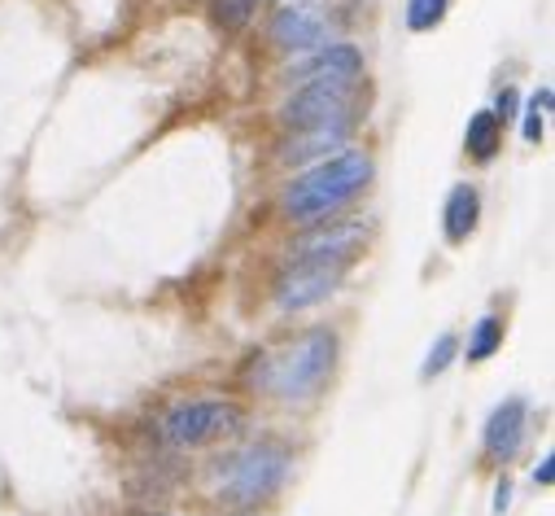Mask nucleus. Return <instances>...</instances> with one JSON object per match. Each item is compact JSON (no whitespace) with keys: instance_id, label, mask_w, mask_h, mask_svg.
<instances>
[{"instance_id":"nucleus-7","label":"nucleus","mask_w":555,"mask_h":516,"mask_svg":"<svg viewBox=\"0 0 555 516\" xmlns=\"http://www.w3.org/2000/svg\"><path fill=\"white\" fill-rule=\"evenodd\" d=\"M271 40L285 53H315L333 44V18L320 5H285L271 18Z\"/></svg>"},{"instance_id":"nucleus-19","label":"nucleus","mask_w":555,"mask_h":516,"mask_svg":"<svg viewBox=\"0 0 555 516\" xmlns=\"http://www.w3.org/2000/svg\"><path fill=\"white\" fill-rule=\"evenodd\" d=\"M551 464H555L551 455H546V460L538 464V473H533V481H538V486H551V477H555V468H551Z\"/></svg>"},{"instance_id":"nucleus-16","label":"nucleus","mask_w":555,"mask_h":516,"mask_svg":"<svg viewBox=\"0 0 555 516\" xmlns=\"http://www.w3.org/2000/svg\"><path fill=\"white\" fill-rule=\"evenodd\" d=\"M451 359H455V337L447 333V337H438V346L429 350V359H425L421 376H425V380H429V376H442V372L451 367Z\"/></svg>"},{"instance_id":"nucleus-3","label":"nucleus","mask_w":555,"mask_h":516,"mask_svg":"<svg viewBox=\"0 0 555 516\" xmlns=\"http://www.w3.org/2000/svg\"><path fill=\"white\" fill-rule=\"evenodd\" d=\"M285 473H289V451L249 447V451H241V455L219 464V490H223L228 503L254 507V503H262V499H271L275 490H281Z\"/></svg>"},{"instance_id":"nucleus-13","label":"nucleus","mask_w":555,"mask_h":516,"mask_svg":"<svg viewBox=\"0 0 555 516\" xmlns=\"http://www.w3.org/2000/svg\"><path fill=\"white\" fill-rule=\"evenodd\" d=\"M499 346H503V324H499L494 315H486V320L477 324L473 341H468V363H481V359H490Z\"/></svg>"},{"instance_id":"nucleus-6","label":"nucleus","mask_w":555,"mask_h":516,"mask_svg":"<svg viewBox=\"0 0 555 516\" xmlns=\"http://www.w3.org/2000/svg\"><path fill=\"white\" fill-rule=\"evenodd\" d=\"M346 268L350 263H333V258H298V263L275 281V302H281L285 311H307L341 285Z\"/></svg>"},{"instance_id":"nucleus-17","label":"nucleus","mask_w":555,"mask_h":516,"mask_svg":"<svg viewBox=\"0 0 555 516\" xmlns=\"http://www.w3.org/2000/svg\"><path fill=\"white\" fill-rule=\"evenodd\" d=\"M542 109H551V92H533L529 101V118H525V141H542Z\"/></svg>"},{"instance_id":"nucleus-4","label":"nucleus","mask_w":555,"mask_h":516,"mask_svg":"<svg viewBox=\"0 0 555 516\" xmlns=\"http://www.w3.org/2000/svg\"><path fill=\"white\" fill-rule=\"evenodd\" d=\"M354 83L359 79H311L289 105H285V122L294 127V132H328V127H337V132H350V109H354Z\"/></svg>"},{"instance_id":"nucleus-15","label":"nucleus","mask_w":555,"mask_h":516,"mask_svg":"<svg viewBox=\"0 0 555 516\" xmlns=\"http://www.w3.org/2000/svg\"><path fill=\"white\" fill-rule=\"evenodd\" d=\"M254 5H258V0H215V14H219V23H223L228 31H236V27L249 23Z\"/></svg>"},{"instance_id":"nucleus-12","label":"nucleus","mask_w":555,"mask_h":516,"mask_svg":"<svg viewBox=\"0 0 555 516\" xmlns=\"http://www.w3.org/2000/svg\"><path fill=\"white\" fill-rule=\"evenodd\" d=\"M499 137H503V122L494 118V109H481V114H473V122H468V150H473V158H481V163H490L494 154H499Z\"/></svg>"},{"instance_id":"nucleus-8","label":"nucleus","mask_w":555,"mask_h":516,"mask_svg":"<svg viewBox=\"0 0 555 516\" xmlns=\"http://www.w3.org/2000/svg\"><path fill=\"white\" fill-rule=\"evenodd\" d=\"M520 442H525V403L507 399L486 421V455L490 460H512L520 451Z\"/></svg>"},{"instance_id":"nucleus-9","label":"nucleus","mask_w":555,"mask_h":516,"mask_svg":"<svg viewBox=\"0 0 555 516\" xmlns=\"http://www.w3.org/2000/svg\"><path fill=\"white\" fill-rule=\"evenodd\" d=\"M363 245V228L359 223H341V228H320L307 241H298V258H333V263H350L354 249Z\"/></svg>"},{"instance_id":"nucleus-18","label":"nucleus","mask_w":555,"mask_h":516,"mask_svg":"<svg viewBox=\"0 0 555 516\" xmlns=\"http://www.w3.org/2000/svg\"><path fill=\"white\" fill-rule=\"evenodd\" d=\"M512 114H516V92H512V88H503V96H499V109H494V118H499V122H507Z\"/></svg>"},{"instance_id":"nucleus-14","label":"nucleus","mask_w":555,"mask_h":516,"mask_svg":"<svg viewBox=\"0 0 555 516\" xmlns=\"http://www.w3.org/2000/svg\"><path fill=\"white\" fill-rule=\"evenodd\" d=\"M447 18V0H406V27L411 31H434Z\"/></svg>"},{"instance_id":"nucleus-11","label":"nucleus","mask_w":555,"mask_h":516,"mask_svg":"<svg viewBox=\"0 0 555 516\" xmlns=\"http://www.w3.org/2000/svg\"><path fill=\"white\" fill-rule=\"evenodd\" d=\"M477 215H481V197L473 184H455L451 197H447V210H442V228H447V241L460 245L473 236L477 228Z\"/></svg>"},{"instance_id":"nucleus-2","label":"nucleus","mask_w":555,"mask_h":516,"mask_svg":"<svg viewBox=\"0 0 555 516\" xmlns=\"http://www.w3.org/2000/svg\"><path fill=\"white\" fill-rule=\"evenodd\" d=\"M333 363H337V337L328 328H311L298 341H289L285 350L267 354L258 363L254 380L275 399H311L328 380Z\"/></svg>"},{"instance_id":"nucleus-10","label":"nucleus","mask_w":555,"mask_h":516,"mask_svg":"<svg viewBox=\"0 0 555 516\" xmlns=\"http://www.w3.org/2000/svg\"><path fill=\"white\" fill-rule=\"evenodd\" d=\"M298 75H302V79H328V75H337V79H359V75H363V57H359L350 44H324V49L311 53L307 66H298Z\"/></svg>"},{"instance_id":"nucleus-1","label":"nucleus","mask_w":555,"mask_h":516,"mask_svg":"<svg viewBox=\"0 0 555 516\" xmlns=\"http://www.w3.org/2000/svg\"><path fill=\"white\" fill-rule=\"evenodd\" d=\"M372 180V158L363 150H346L328 163H320L315 171L298 176L285 193V215L298 223H324L328 215H337L346 202H354Z\"/></svg>"},{"instance_id":"nucleus-5","label":"nucleus","mask_w":555,"mask_h":516,"mask_svg":"<svg viewBox=\"0 0 555 516\" xmlns=\"http://www.w3.org/2000/svg\"><path fill=\"white\" fill-rule=\"evenodd\" d=\"M245 429V412L236 403H215V399H202V403H180L167 421H163V438L171 447H206V442H219V438H232Z\"/></svg>"}]
</instances>
